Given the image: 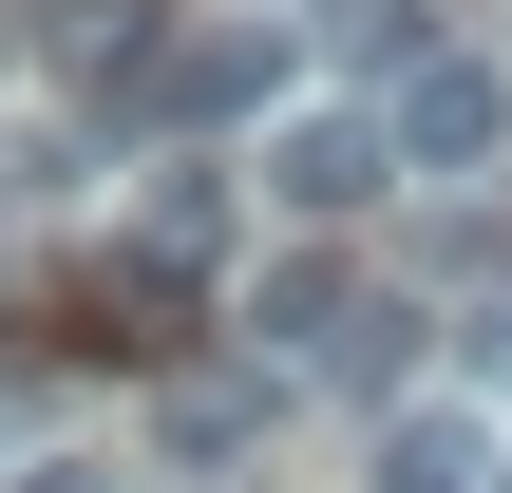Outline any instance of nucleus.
<instances>
[{
	"mask_svg": "<svg viewBox=\"0 0 512 493\" xmlns=\"http://www.w3.org/2000/svg\"><path fill=\"white\" fill-rule=\"evenodd\" d=\"M152 57H171V19L152 0H57V76L114 114V95H152Z\"/></svg>",
	"mask_w": 512,
	"mask_h": 493,
	"instance_id": "5",
	"label": "nucleus"
},
{
	"mask_svg": "<svg viewBox=\"0 0 512 493\" xmlns=\"http://www.w3.org/2000/svg\"><path fill=\"white\" fill-rule=\"evenodd\" d=\"M266 95H285V38L209 19V38H171V57H152V95H133V114H190V133H209V114H266Z\"/></svg>",
	"mask_w": 512,
	"mask_h": 493,
	"instance_id": "4",
	"label": "nucleus"
},
{
	"mask_svg": "<svg viewBox=\"0 0 512 493\" xmlns=\"http://www.w3.org/2000/svg\"><path fill=\"white\" fill-rule=\"evenodd\" d=\"M494 133H512L494 57H399V95H380V152L399 171H494Z\"/></svg>",
	"mask_w": 512,
	"mask_h": 493,
	"instance_id": "2",
	"label": "nucleus"
},
{
	"mask_svg": "<svg viewBox=\"0 0 512 493\" xmlns=\"http://www.w3.org/2000/svg\"><path fill=\"white\" fill-rule=\"evenodd\" d=\"M247 342H266V380H323V399H399L418 380V304L361 247H285L247 285Z\"/></svg>",
	"mask_w": 512,
	"mask_h": 493,
	"instance_id": "1",
	"label": "nucleus"
},
{
	"mask_svg": "<svg viewBox=\"0 0 512 493\" xmlns=\"http://www.w3.org/2000/svg\"><path fill=\"white\" fill-rule=\"evenodd\" d=\"M380 190H399L380 114H285V133H266V209H304V228H361Z\"/></svg>",
	"mask_w": 512,
	"mask_h": 493,
	"instance_id": "3",
	"label": "nucleus"
},
{
	"mask_svg": "<svg viewBox=\"0 0 512 493\" xmlns=\"http://www.w3.org/2000/svg\"><path fill=\"white\" fill-rule=\"evenodd\" d=\"M475 475H494L475 399H399V418H380V493H475Z\"/></svg>",
	"mask_w": 512,
	"mask_h": 493,
	"instance_id": "6",
	"label": "nucleus"
},
{
	"mask_svg": "<svg viewBox=\"0 0 512 493\" xmlns=\"http://www.w3.org/2000/svg\"><path fill=\"white\" fill-rule=\"evenodd\" d=\"M152 437H171V456H247V437H266V380H171Z\"/></svg>",
	"mask_w": 512,
	"mask_h": 493,
	"instance_id": "7",
	"label": "nucleus"
},
{
	"mask_svg": "<svg viewBox=\"0 0 512 493\" xmlns=\"http://www.w3.org/2000/svg\"><path fill=\"white\" fill-rule=\"evenodd\" d=\"M475 493H512V437H494V475H475Z\"/></svg>",
	"mask_w": 512,
	"mask_h": 493,
	"instance_id": "9",
	"label": "nucleus"
},
{
	"mask_svg": "<svg viewBox=\"0 0 512 493\" xmlns=\"http://www.w3.org/2000/svg\"><path fill=\"white\" fill-rule=\"evenodd\" d=\"M0 493H95V456H19V475H0Z\"/></svg>",
	"mask_w": 512,
	"mask_h": 493,
	"instance_id": "8",
	"label": "nucleus"
}]
</instances>
